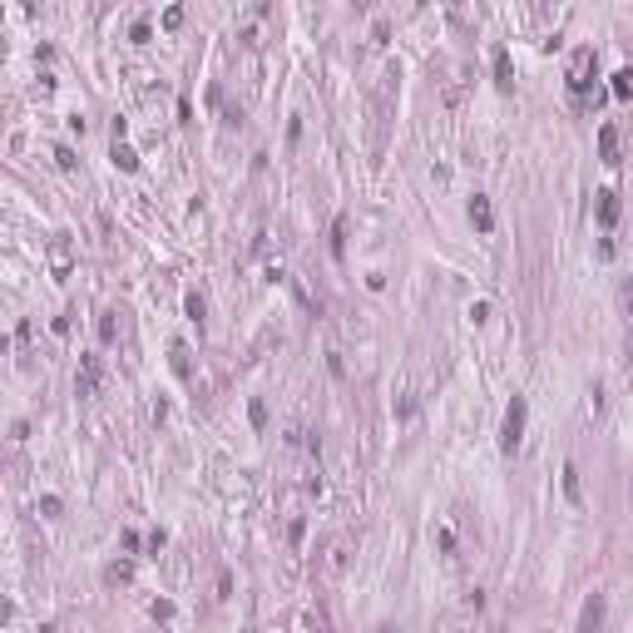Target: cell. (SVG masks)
Returning <instances> with one entry per match:
<instances>
[{
  "mask_svg": "<svg viewBox=\"0 0 633 633\" xmlns=\"http://www.w3.org/2000/svg\"><path fill=\"white\" fill-rule=\"evenodd\" d=\"M495 84H500V89H509V84H514V70H509V50H505V45L495 50Z\"/></svg>",
  "mask_w": 633,
  "mask_h": 633,
  "instance_id": "8",
  "label": "cell"
},
{
  "mask_svg": "<svg viewBox=\"0 0 633 633\" xmlns=\"http://www.w3.org/2000/svg\"><path fill=\"white\" fill-rule=\"evenodd\" d=\"M599 223H604V228H613V223H618V193H613V188H604V193H599Z\"/></svg>",
  "mask_w": 633,
  "mask_h": 633,
  "instance_id": "7",
  "label": "cell"
},
{
  "mask_svg": "<svg viewBox=\"0 0 633 633\" xmlns=\"http://www.w3.org/2000/svg\"><path fill=\"white\" fill-rule=\"evenodd\" d=\"M174 371L188 376V347H174Z\"/></svg>",
  "mask_w": 633,
  "mask_h": 633,
  "instance_id": "15",
  "label": "cell"
},
{
  "mask_svg": "<svg viewBox=\"0 0 633 633\" xmlns=\"http://www.w3.org/2000/svg\"><path fill=\"white\" fill-rule=\"evenodd\" d=\"M599 154H604V163H618V129L613 124L599 129Z\"/></svg>",
  "mask_w": 633,
  "mask_h": 633,
  "instance_id": "6",
  "label": "cell"
},
{
  "mask_svg": "<svg viewBox=\"0 0 633 633\" xmlns=\"http://www.w3.org/2000/svg\"><path fill=\"white\" fill-rule=\"evenodd\" d=\"M184 307H188V317H193V322H203V312H208V307H203V297H198V292H188V302H184Z\"/></svg>",
  "mask_w": 633,
  "mask_h": 633,
  "instance_id": "13",
  "label": "cell"
},
{
  "mask_svg": "<svg viewBox=\"0 0 633 633\" xmlns=\"http://www.w3.org/2000/svg\"><path fill=\"white\" fill-rule=\"evenodd\" d=\"M99 341H114V312L99 317Z\"/></svg>",
  "mask_w": 633,
  "mask_h": 633,
  "instance_id": "14",
  "label": "cell"
},
{
  "mask_svg": "<svg viewBox=\"0 0 633 633\" xmlns=\"http://www.w3.org/2000/svg\"><path fill=\"white\" fill-rule=\"evenodd\" d=\"M470 218H475V228H480V233H490V228H495V213H490V198H485V193H475V198H470Z\"/></svg>",
  "mask_w": 633,
  "mask_h": 633,
  "instance_id": "5",
  "label": "cell"
},
{
  "mask_svg": "<svg viewBox=\"0 0 633 633\" xmlns=\"http://www.w3.org/2000/svg\"><path fill=\"white\" fill-rule=\"evenodd\" d=\"M114 163H119L124 174H134V168H139V158H134V149H129L124 139H114Z\"/></svg>",
  "mask_w": 633,
  "mask_h": 633,
  "instance_id": "9",
  "label": "cell"
},
{
  "mask_svg": "<svg viewBox=\"0 0 633 633\" xmlns=\"http://www.w3.org/2000/svg\"><path fill=\"white\" fill-rule=\"evenodd\" d=\"M613 99H633V70H618L613 75Z\"/></svg>",
  "mask_w": 633,
  "mask_h": 633,
  "instance_id": "10",
  "label": "cell"
},
{
  "mask_svg": "<svg viewBox=\"0 0 633 633\" xmlns=\"http://www.w3.org/2000/svg\"><path fill=\"white\" fill-rule=\"evenodd\" d=\"M99 376H104V371H99V357H84L80 381H75V386H80V396H94V391H99Z\"/></svg>",
  "mask_w": 633,
  "mask_h": 633,
  "instance_id": "3",
  "label": "cell"
},
{
  "mask_svg": "<svg viewBox=\"0 0 633 633\" xmlns=\"http://www.w3.org/2000/svg\"><path fill=\"white\" fill-rule=\"evenodd\" d=\"M564 495L579 505V470H574V466H564Z\"/></svg>",
  "mask_w": 633,
  "mask_h": 633,
  "instance_id": "12",
  "label": "cell"
},
{
  "mask_svg": "<svg viewBox=\"0 0 633 633\" xmlns=\"http://www.w3.org/2000/svg\"><path fill=\"white\" fill-rule=\"evenodd\" d=\"M40 509H45V514H60L65 505H60V495H45V500H40Z\"/></svg>",
  "mask_w": 633,
  "mask_h": 633,
  "instance_id": "16",
  "label": "cell"
},
{
  "mask_svg": "<svg viewBox=\"0 0 633 633\" xmlns=\"http://www.w3.org/2000/svg\"><path fill=\"white\" fill-rule=\"evenodd\" d=\"M589 65H594V50H579V54H574V70H569V84H574V89H589Z\"/></svg>",
  "mask_w": 633,
  "mask_h": 633,
  "instance_id": "4",
  "label": "cell"
},
{
  "mask_svg": "<svg viewBox=\"0 0 633 633\" xmlns=\"http://www.w3.org/2000/svg\"><path fill=\"white\" fill-rule=\"evenodd\" d=\"M525 416H530L525 396H514L509 406H505V426H500V450H505V455L520 450V440H525Z\"/></svg>",
  "mask_w": 633,
  "mask_h": 633,
  "instance_id": "1",
  "label": "cell"
},
{
  "mask_svg": "<svg viewBox=\"0 0 633 633\" xmlns=\"http://www.w3.org/2000/svg\"><path fill=\"white\" fill-rule=\"evenodd\" d=\"M579 633H604V594H594L579 613Z\"/></svg>",
  "mask_w": 633,
  "mask_h": 633,
  "instance_id": "2",
  "label": "cell"
},
{
  "mask_svg": "<svg viewBox=\"0 0 633 633\" xmlns=\"http://www.w3.org/2000/svg\"><path fill=\"white\" fill-rule=\"evenodd\" d=\"M341 238H347V223L336 218V223H332V258H341V253H347V243H341Z\"/></svg>",
  "mask_w": 633,
  "mask_h": 633,
  "instance_id": "11",
  "label": "cell"
}]
</instances>
